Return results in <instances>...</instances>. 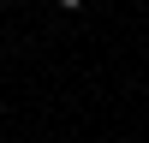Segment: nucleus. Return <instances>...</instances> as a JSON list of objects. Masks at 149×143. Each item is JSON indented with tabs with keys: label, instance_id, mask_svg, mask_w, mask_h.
I'll return each mask as SVG.
<instances>
[{
	"label": "nucleus",
	"instance_id": "1",
	"mask_svg": "<svg viewBox=\"0 0 149 143\" xmlns=\"http://www.w3.org/2000/svg\"><path fill=\"white\" fill-rule=\"evenodd\" d=\"M60 6H84V0H60Z\"/></svg>",
	"mask_w": 149,
	"mask_h": 143
}]
</instances>
